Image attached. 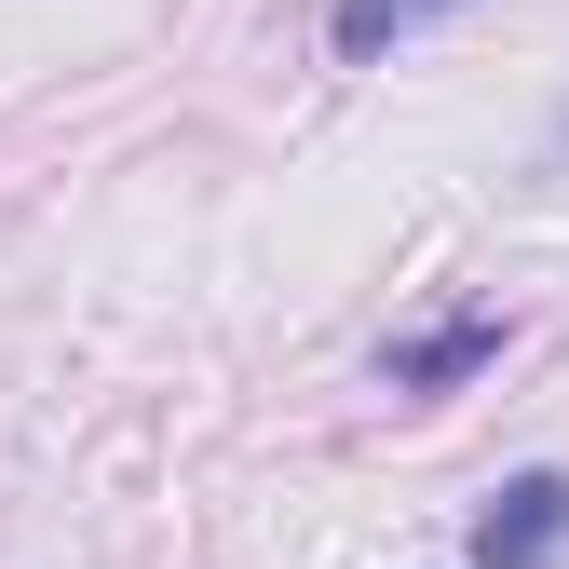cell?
Wrapping results in <instances>:
<instances>
[{
    "instance_id": "obj_3",
    "label": "cell",
    "mask_w": 569,
    "mask_h": 569,
    "mask_svg": "<svg viewBox=\"0 0 569 569\" xmlns=\"http://www.w3.org/2000/svg\"><path fill=\"white\" fill-rule=\"evenodd\" d=\"M420 14H448V0H339L326 28H339V54H380V41H407Z\"/></svg>"
},
{
    "instance_id": "obj_2",
    "label": "cell",
    "mask_w": 569,
    "mask_h": 569,
    "mask_svg": "<svg viewBox=\"0 0 569 569\" xmlns=\"http://www.w3.org/2000/svg\"><path fill=\"white\" fill-rule=\"evenodd\" d=\"M475 367H502V312H448V326H420V339H393V352H380V380H393L407 407L461 393Z\"/></svg>"
},
{
    "instance_id": "obj_4",
    "label": "cell",
    "mask_w": 569,
    "mask_h": 569,
    "mask_svg": "<svg viewBox=\"0 0 569 569\" xmlns=\"http://www.w3.org/2000/svg\"><path fill=\"white\" fill-rule=\"evenodd\" d=\"M556 136H569V122H556Z\"/></svg>"
},
{
    "instance_id": "obj_1",
    "label": "cell",
    "mask_w": 569,
    "mask_h": 569,
    "mask_svg": "<svg viewBox=\"0 0 569 569\" xmlns=\"http://www.w3.org/2000/svg\"><path fill=\"white\" fill-rule=\"evenodd\" d=\"M569 556V475H502L488 488V516H475V569H556Z\"/></svg>"
}]
</instances>
